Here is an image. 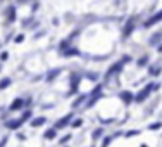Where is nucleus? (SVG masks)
Returning <instances> with one entry per match:
<instances>
[{
  "label": "nucleus",
  "instance_id": "f257e3e1",
  "mask_svg": "<svg viewBox=\"0 0 162 147\" xmlns=\"http://www.w3.org/2000/svg\"><path fill=\"white\" fill-rule=\"evenodd\" d=\"M159 88H160V83H159V82H150V83H147L143 88H140V90L135 94V104H143L145 100L148 99L153 92H157Z\"/></svg>",
  "mask_w": 162,
  "mask_h": 147
},
{
  "label": "nucleus",
  "instance_id": "f03ea898",
  "mask_svg": "<svg viewBox=\"0 0 162 147\" xmlns=\"http://www.w3.org/2000/svg\"><path fill=\"white\" fill-rule=\"evenodd\" d=\"M73 121H74V112L71 111V112H67V114H64V116L61 118V120H57L55 121V125H53V128L57 130H62V128H66V126H71L73 125Z\"/></svg>",
  "mask_w": 162,
  "mask_h": 147
},
{
  "label": "nucleus",
  "instance_id": "7ed1b4c3",
  "mask_svg": "<svg viewBox=\"0 0 162 147\" xmlns=\"http://www.w3.org/2000/svg\"><path fill=\"white\" fill-rule=\"evenodd\" d=\"M81 74H78V73H73L69 76V83H71V88H69V92H67V97H71V95H76L78 94V88H79V83H81Z\"/></svg>",
  "mask_w": 162,
  "mask_h": 147
},
{
  "label": "nucleus",
  "instance_id": "20e7f679",
  "mask_svg": "<svg viewBox=\"0 0 162 147\" xmlns=\"http://www.w3.org/2000/svg\"><path fill=\"white\" fill-rule=\"evenodd\" d=\"M123 69H124V64L121 62V59L116 61L114 64H112L109 69H107V73H105V78H107V80H110L112 76H117L119 73H123Z\"/></svg>",
  "mask_w": 162,
  "mask_h": 147
},
{
  "label": "nucleus",
  "instance_id": "39448f33",
  "mask_svg": "<svg viewBox=\"0 0 162 147\" xmlns=\"http://www.w3.org/2000/svg\"><path fill=\"white\" fill-rule=\"evenodd\" d=\"M159 23H162V9L157 10L155 14H152V16L143 23V28H152L153 24H159Z\"/></svg>",
  "mask_w": 162,
  "mask_h": 147
},
{
  "label": "nucleus",
  "instance_id": "423d86ee",
  "mask_svg": "<svg viewBox=\"0 0 162 147\" xmlns=\"http://www.w3.org/2000/svg\"><path fill=\"white\" fill-rule=\"evenodd\" d=\"M135 28H136V19L135 17L128 19L126 24H124V28H123V36L124 38H129V36L133 35V31H135Z\"/></svg>",
  "mask_w": 162,
  "mask_h": 147
},
{
  "label": "nucleus",
  "instance_id": "0eeeda50",
  "mask_svg": "<svg viewBox=\"0 0 162 147\" xmlns=\"http://www.w3.org/2000/svg\"><path fill=\"white\" fill-rule=\"evenodd\" d=\"M119 99H121V102L124 106H129V104L135 102V94L131 90H121L119 92Z\"/></svg>",
  "mask_w": 162,
  "mask_h": 147
},
{
  "label": "nucleus",
  "instance_id": "6e6552de",
  "mask_svg": "<svg viewBox=\"0 0 162 147\" xmlns=\"http://www.w3.org/2000/svg\"><path fill=\"white\" fill-rule=\"evenodd\" d=\"M4 126L7 130H19L22 126V121H21V118H10V120L4 121Z\"/></svg>",
  "mask_w": 162,
  "mask_h": 147
},
{
  "label": "nucleus",
  "instance_id": "1a4fd4ad",
  "mask_svg": "<svg viewBox=\"0 0 162 147\" xmlns=\"http://www.w3.org/2000/svg\"><path fill=\"white\" fill-rule=\"evenodd\" d=\"M5 16H7V21L9 23L16 21V19H18V9H16V5L14 4L7 5V9H5Z\"/></svg>",
  "mask_w": 162,
  "mask_h": 147
},
{
  "label": "nucleus",
  "instance_id": "9d476101",
  "mask_svg": "<svg viewBox=\"0 0 162 147\" xmlns=\"http://www.w3.org/2000/svg\"><path fill=\"white\" fill-rule=\"evenodd\" d=\"M160 43H162V30L152 33L150 35V38H148V45L150 47H159Z\"/></svg>",
  "mask_w": 162,
  "mask_h": 147
},
{
  "label": "nucleus",
  "instance_id": "9b49d317",
  "mask_svg": "<svg viewBox=\"0 0 162 147\" xmlns=\"http://www.w3.org/2000/svg\"><path fill=\"white\" fill-rule=\"evenodd\" d=\"M22 107H26V106H24V99H21V97H16V99H14L12 102H10L9 111L16 112V111H21Z\"/></svg>",
  "mask_w": 162,
  "mask_h": 147
},
{
  "label": "nucleus",
  "instance_id": "f8f14e48",
  "mask_svg": "<svg viewBox=\"0 0 162 147\" xmlns=\"http://www.w3.org/2000/svg\"><path fill=\"white\" fill-rule=\"evenodd\" d=\"M160 73H162V64L160 62H155V64L148 66V76L157 78V76H160Z\"/></svg>",
  "mask_w": 162,
  "mask_h": 147
},
{
  "label": "nucleus",
  "instance_id": "ddd939ff",
  "mask_svg": "<svg viewBox=\"0 0 162 147\" xmlns=\"http://www.w3.org/2000/svg\"><path fill=\"white\" fill-rule=\"evenodd\" d=\"M88 99H90V94H79L78 97L74 99V102L71 104V107L73 109H76V107H79L83 102H88Z\"/></svg>",
  "mask_w": 162,
  "mask_h": 147
},
{
  "label": "nucleus",
  "instance_id": "4468645a",
  "mask_svg": "<svg viewBox=\"0 0 162 147\" xmlns=\"http://www.w3.org/2000/svg\"><path fill=\"white\" fill-rule=\"evenodd\" d=\"M61 73H62V68H53V69H50V71L47 73V76H45V82H47V83L53 82V80H55V78H57Z\"/></svg>",
  "mask_w": 162,
  "mask_h": 147
},
{
  "label": "nucleus",
  "instance_id": "2eb2a0df",
  "mask_svg": "<svg viewBox=\"0 0 162 147\" xmlns=\"http://www.w3.org/2000/svg\"><path fill=\"white\" fill-rule=\"evenodd\" d=\"M57 133L59 132L53 128V126L52 128H48V130H45L43 132V140H55V138H57Z\"/></svg>",
  "mask_w": 162,
  "mask_h": 147
},
{
  "label": "nucleus",
  "instance_id": "dca6fc26",
  "mask_svg": "<svg viewBox=\"0 0 162 147\" xmlns=\"http://www.w3.org/2000/svg\"><path fill=\"white\" fill-rule=\"evenodd\" d=\"M45 123H47V116H38V118H33V120L30 121V125L33 126V128H38V126H43Z\"/></svg>",
  "mask_w": 162,
  "mask_h": 147
},
{
  "label": "nucleus",
  "instance_id": "f3484780",
  "mask_svg": "<svg viewBox=\"0 0 162 147\" xmlns=\"http://www.w3.org/2000/svg\"><path fill=\"white\" fill-rule=\"evenodd\" d=\"M61 56L62 57H78V56H81V52H79V48H76V47H69L66 52H62Z\"/></svg>",
  "mask_w": 162,
  "mask_h": 147
},
{
  "label": "nucleus",
  "instance_id": "a211bd4d",
  "mask_svg": "<svg viewBox=\"0 0 162 147\" xmlns=\"http://www.w3.org/2000/svg\"><path fill=\"white\" fill-rule=\"evenodd\" d=\"M104 128H102V126H98V128H95L92 132V140L93 142H97V140H98V138H104Z\"/></svg>",
  "mask_w": 162,
  "mask_h": 147
},
{
  "label": "nucleus",
  "instance_id": "6ab92c4d",
  "mask_svg": "<svg viewBox=\"0 0 162 147\" xmlns=\"http://www.w3.org/2000/svg\"><path fill=\"white\" fill-rule=\"evenodd\" d=\"M100 99H102V94H100V95H93V97H90V99H88V102L85 104V109H92Z\"/></svg>",
  "mask_w": 162,
  "mask_h": 147
},
{
  "label": "nucleus",
  "instance_id": "aec40b11",
  "mask_svg": "<svg viewBox=\"0 0 162 147\" xmlns=\"http://www.w3.org/2000/svg\"><path fill=\"white\" fill-rule=\"evenodd\" d=\"M148 61H150L148 56H141V57H138V61H136V68H147V66H150V64H148Z\"/></svg>",
  "mask_w": 162,
  "mask_h": 147
},
{
  "label": "nucleus",
  "instance_id": "412c9836",
  "mask_svg": "<svg viewBox=\"0 0 162 147\" xmlns=\"http://www.w3.org/2000/svg\"><path fill=\"white\" fill-rule=\"evenodd\" d=\"M10 85H12V80H10L9 76L0 78V90H5V88H9Z\"/></svg>",
  "mask_w": 162,
  "mask_h": 147
},
{
  "label": "nucleus",
  "instance_id": "4be33fe9",
  "mask_svg": "<svg viewBox=\"0 0 162 147\" xmlns=\"http://www.w3.org/2000/svg\"><path fill=\"white\" fill-rule=\"evenodd\" d=\"M31 120H33V111L31 109H24L21 114V121L24 123V121H31Z\"/></svg>",
  "mask_w": 162,
  "mask_h": 147
},
{
  "label": "nucleus",
  "instance_id": "5701e85b",
  "mask_svg": "<svg viewBox=\"0 0 162 147\" xmlns=\"http://www.w3.org/2000/svg\"><path fill=\"white\" fill-rule=\"evenodd\" d=\"M140 133H141V130L133 128V130H128V132H124L123 137H124V138H133V137H136V135H140Z\"/></svg>",
  "mask_w": 162,
  "mask_h": 147
},
{
  "label": "nucleus",
  "instance_id": "b1692460",
  "mask_svg": "<svg viewBox=\"0 0 162 147\" xmlns=\"http://www.w3.org/2000/svg\"><path fill=\"white\" fill-rule=\"evenodd\" d=\"M69 47H73V45H71V42H69V40H67V38H66V40H62V42L59 43V47H57V48H59V52H61V54H62V52H66V50H67V48H69Z\"/></svg>",
  "mask_w": 162,
  "mask_h": 147
},
{
  "label": "nucleus",
  "instance_id": "393cba45",
  "mask_svg": "<svg viewBox=\"0 0 162 147\" xmlns=\"http://www.w3.org/2000/svg\"><path fill=\"white\" fill-rule=\"evenodd\" d=\"M71 138H73V133H66V135H62L61 138H59V145H67V142H71Z\"/></svg>",
  "mask_w": 162,
  "mask_h": 147
},
{
  "label": "nucleus",
  "instance_id": "a878e982",
  "mask_svg": "<svg viewBox=\"0 0 162 147\" xmlns=\"http://www.w3.org/2000/svg\"><path fill=\"white\" fill-rule=\"evenodd\" d=\"M147 128L150 130V132H157V130H160L162 128V121H153V123H150Z\"/></svg>",
  "mask_w": 162,
  "mask_h": 147
},
{
  "label": "nucleus",
  "instance_id": "bb28decb",
  "mask_svg": "<svg viewBox=\"0 0 162 147\" xmlns=\"http://www.w3.org/2000/svg\"><path fill=\"white\" fill-rule=\"evenodd\" d=\"M36 24H38V23L33 21V17H26V19L22 21V26H24V28H28V26H30V28H35Z\"/></svg>",
  "mask_w": 162,
  "mask_h": 147
},
{
  "label": "nucleus",
  "instance_id": "cd10ccee",
  "mask_svg": "<svg viewBox=\"0 0 162 147\" xmlns=\"http://www.w3.org/2000/svg\"><path fill=\"white\" fill-rule=\"evenodd\" d=\"M131 61H133V57L129 56V54H124V56L121 57V62H123L124 66H126V64H129V62H131Z\"/></svg>",
  "mask_w": 162,
  "mask_h": 147
},
{
  "label": "nucleus",
  "instance_id": "c85d7f7f",
  "mask_svg": "<svg viewBox=\"0 0 162 147\" xmlns=\"http://www.w3.org/2000/svg\"><path fill=\"white\" fill-rule=\"evenodd\" d=\"M86 78H88V80H92V82H98V80H100V74H97V73H88Z\"/></svg>",
  "mask_w": 162,
  "mask_h": 147
},
{
  "label": "nucleus",
  "instance_id": "c756f323",
  "mask_svg": "<svg viewBox=\"0 0 162 147\" xmlns=\"http://www.w3.org/2000/svg\"><path fill=\"white\" fill-rule=\"evenodd\" d=\"M81 125H83V120H81V118H76V120L73 121V125H71V128H79Z\"/></svg>",
  "mask_w": 162,
  "mask_h": 147
},
{
  "label": "nucleus",
  "instance_id": "7c9ffc66",
  "mask_svg": "<svg viewBox=\"0 0 162 147\" xmlns=\"http://www.w3.org/2000/svg\"><path fill=\"white\" fill-rule=\"evenodd\" d=\"M7 59H9V52L7 50L0 52V62H4V61H7Z\"/></svg>",
  "mask_w": 162,
  "mask_h": 147
},
{
  "label": "nucleus",
  "instance_id": "2f4dec72",
  "mask_svg": "<svg viewBox=\"0 0 162 147\" xmlns=\"http://www.w3.org/2000/svg\"><path fill=\"white\" fill-rule=\"evenodd\" d=\"M24 42V35L22 33H19L18 36H14V43H22Z\"/></svg>",
  "mask_w": 162,
  "mask_h": 147
},
{
  "label": "nucleus",
  "instance_id": "473e14b6",
  "mask_svg": "<svg viewBox=\"0 0 162 147\" xmlns=\"http://www.w3.org/2000/svg\"><path fill=\"white\" fill-rule=\"evenodd\" d=\"M7 140H9V137H7V135L0 138V147H5V145H7Z\"/></svg>",
  "mask_w": 162,
  "mask_h": 147
},
{
  "label": "nucleus",
  "instance_id": "72a5a7b5",
  "mask_svg": "<svg viewBox=\"0 0 162 147\" xmlns=\"http://www.w3.org/2000/svg\"><path fill=\"white\" fill-rule=\"evenodd\" d=\"M38 9H40V2H33V4H31V10H33V12L38 10Z\"/></svg>",
  "mask_w": 162,
  "mask_h": 147
},
{
  "label": "nucleus",
  "instance_id": "f704fd0d",
  "mask_svg": "<svg viewBox=\"0 0 162 147\" xmlns=\"http://www.w3.org/2000/svg\"><path fill=\"white\" fill-rule=\"evenodd\" d=\"M45 33H47V31H45V30H43V31H38V33L35 35V38H40V36H43Z\"/></svg>",
  "mask_w": 162,
  "mask_h": 147
},
{
  "label": "nucleus",
  "instance_id": "c9c22d12",
  "mask_svg": "<svg viewBox=\"0 0 162 147\" xmlns=\"http://www.w3.org/2000/svg\"><path fill=\"white\" fill-rule=\"evenodd\" d=\"M24 106H26V107H30V106H31V97H30V99H26V100H24Z\"/></svg>",
  "mask_w": 162,
  "mask_h": 147
},
{
  "label": "nucleus",
  "instance_id": "e433bc0d",
  "mask_svg": "<svg viewBox=\"0 0 162 147\" xmlns=\"http://www.w3.org/2000/svg\"><path fill=\"white\" fill-rule=\"evenodd\" d=\"M18 138H19V140H24V138H26V137H24V135H22V133H18Z\"/></svg>",
  "mask_w": 162,
  "mask_h": 147
},
{
  "label": "nucleus",
  "instance_id": "4c0bfd02",
  "mask_svg": "<svg viewBox=\"0 0 162 147\" xmlns=\"http://www.w3.org/2000/svg\"><path fill=\"white\" fill-rule=\"evenodd\" d=\"M157 52H159V54H162V43H160V45L157 47Z\"/></svg>",
  "mask_w": 162,
  "mask_h": 147
},
{
  "label": "nucleus",
  "instance_id": "58836bf2",
  "mask_svg": "<svg viewBox=\"0 0 162 147\" xmlns=\"http://www.w3.org/2000/svg\"><path fill=\"white\" fill-rule=\"evenodd\" d=\"M140 147H148V145H147V144H140Z\"/></svg>",
  "mask_w": 162,
  "mask_h": 147
},
{
  "label": "nucleus",
  "instance_id": "ea45409f",
  "mask_svg": "<svg viewBox=\"0 0 162 147\" xmlns=\"http://www.w3.org/2000/svg\"><path fill=\"white\" fill-rule=\"evenodd\" d=\"M0 73H2V62H0Z\"/></svg>",
  "mask_w": 162,
  "mask_h": 147
},
{
  "label": "nucleus",
  "instance_id": "a19ab883",
  "mask_svg": "<svg viewBox=\"0 0 162 147\" xmlns=\"http://www.w3.org/2000/svg\"><path fill=\"white\" fill-rule=\"evenodd\" d=\"M64 147H69V145H64Z\"/></svg>",
  "mask_w": 162,
  "mask_h": 147
},
{
  "label": "nucleus",
  "instance_id": "79ce46f5",
  "mask_svg": "<svg viewBox=\"0 0 162 147\" xmlns=\"http://www.w3.org/2000/svg\"><path fill=\"white\" fill-rule=\"evenodd\" d=\"M93 147H95V145H93Z\"/></svg>",
  "mask_w": 162,
  "mask_h": 147
}]
</instances>
